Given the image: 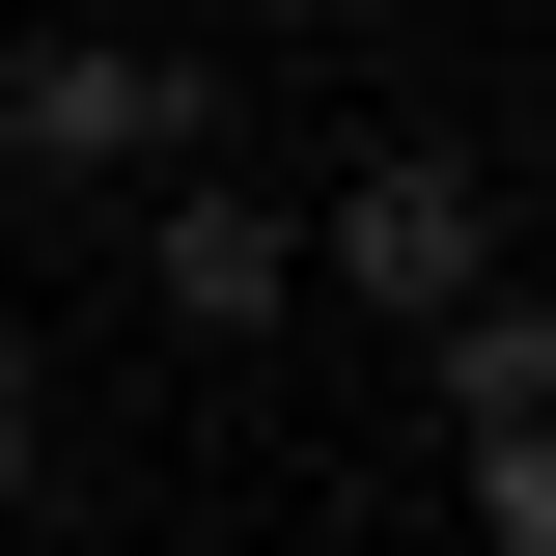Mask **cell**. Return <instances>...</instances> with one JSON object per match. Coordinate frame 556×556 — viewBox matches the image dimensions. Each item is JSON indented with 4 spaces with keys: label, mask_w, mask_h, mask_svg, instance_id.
Returning <instances> with one entry per match:
<instances>
[{
    "label": "cell",
    "mask_w": 556,
    "mask_h": 556,
    "mask_svg": "<svg viewBox=\"0 0 556 556\" xmlns=\"http://www.w3.org/2000/svg\"><path fill=\"white\" fill-rule=\"evenodd\" d=\"M417 362H445V417H556V306H529V278H473Z\"/></svg>",
    "instance_id": "4"
},
{
    "label": "cell",
    "mask_w": 556,
    "mask_h": 556,
    "mask_svg": "<svg viewBox=\"0 0 556 556\" xmlns=\"http://www.w3.org/2000/svg\"><path fill=\"white\" fill-rule=\"evenodd\" d=\"M473 529H501V556H556V417H473Z\"/></svg>",
    "instance_id": "5"
},
{
    "label": "cell",
    "mask_w": 556,
    "mask_h": 556,
    "mask_svg": "<svg viewBox=\"0 0 556 556\" xmlns=\"http://www.w3.org/2000/svg\"><path fill=\"white\" fill-rule=\"evenodd\" d=\"M278 278H306V251H278L251 195H167V223H139V306H167V334H278Z\"/></svg>",
    "instance_id": "3"
},
{
    "label": "cell",
    "mask_w": 556,
    "mask_h": 556,
    "mask_svg": "<svg viewBox=\"0 0 556 556\" xmlns=\"http://www.w3.org/2000/svg\"><path fill=\"white\" fill-rule=\"evenodd\" d=\"M306 278H334V306H390V334H445V306L501 278V195L445 167V139H390V167H334V223H306Z\"/></svg>",
    "instance_id": "1"
},
{
    "label": "cell",
    "mask_w": 556,
    "mask_h": 556,
    "mask_svg": "<svg viewBox=\"0 0 556 556\" xmlns=\"http://www.w3.org/2000/svg\"><path fill=\"white\" fill-rule=\"evenodd\" d=\"M0 473H28V362H0Z\"/></svg>",
    "instance_id": "6"
},
{
    "label": "cell",
    "mask_w": 556,
    "mask_h": 556,
    "mask_svg": "<svg viewBox=\"0 0 556 556\" xmlns=\"http://www.w3.org/2000/svg\"><path fill=\"white\" fill-rule=\"evenodd\" d=\"M223 56H0V167H195Z\"/></svg>",
    "instance_id": "2"
}]
</instances>
